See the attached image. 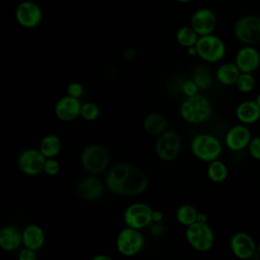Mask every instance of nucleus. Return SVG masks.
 <instances>
[{"label": "nucleus", "instance_id": "nucleus-1", "mask_svg": "<svg viewBox=\"0 0 260 260\" xmlns=\"http://www.w3.org/2000/svg\"><path fill=\"white\" fill-rule=\"evenodd\" d=\"M108 190L120 196H137L148 187L147 175L138 167L129 162L116 164L107 174Z\"/></svg>", "mask_w": 260, "mask_h": 260}, {"label": "nucleus", "instance_id": "nucleus-2", "mask_svg": "<svg viewBox=\"0 0 260 260\" xmlns=\"http://www.w3.org/2000/svg\"><path fill=\"white\" fill-rule=\"evenodd\" d=\"M212 104L203 94L186 96L180 105V115L187 123L202 124L212 115Z\"/></svg>", "mask_w": 260, "mask_h": 260}, {"label": "nucleus", "instance_id": "nucleus-3", "mask_svg": "<svg viewBox=\"0 0 260 260\" xmlns=\"http://www.w3.org/2000/svg\"><path fill=\"white\" fill-rule=\"evenodd\" d=\"M190 149L198 159L210 162L219 157L222 146L215 136L208 133H201L192 138Z\"/></svg>", "mask_w": 260, "mask_h": 260}, {"label": "nucleus", "instance_id": "nucleus-4", "mask_svg": "<svg viewBox=\"0 0 260 260\" xmlns=\"http://www.w3.org/2000/svg\"><path fill=\"white\" fill-rule=\"evenodd\" d=\"M185 238L188 244L198 252H207L214 244V233L207 222L196 221L188 225Z\"/></svg>", "mask_w": 260, "mask_h": 260}, {"label": "nucleus", "instance_id": "nucleus-5", "mask_svg": "<svg viewBox=\"0 0 260 260\" xmlns=\"http://www.w3.org/2000/svg\"><path fill=\"white\" fill-rule=\"evenodd\" d=\"M81 166L90 174L103 173L109 166L110 155L108 150L100 144L85 146L80 155Z\"/></svg>", "mask_w": 260, "mask_h": 260}, {"label": "nucleus", "instance_id": "nucleus-6", "mask_svg": "<svg viewBox=\"0 0 260 260\" xmlns=\"http://www.w3.org/2000/svg\"><path fill=\"white\" fill-rule=\"evenodd\" d=\"M195 46L197 56L208 63L219 62L225 55V45L223 41L213 34L200 36Z\"/></svg>", "mask_w": 260, "mask_h": 260}, {"label": "nucleus", "instance_id": "nucleus-7", "mask_svg": "<svg viewBox=\"0 0 260 260\" xmlns=\"http://www.w3.org/2000/svg\"><path fill=\"white\" fill-rule=\"evenodd\" d=\"M144 246V237L140 230L127 226L122 229L116 239V248L118 252L125 257L137 255Z\"/></svg>", "mask_w": 260, "mask_h": 260}, {"label": "nucleus", "instance_id": "nucleus-8", "mask_svg": "<svg viewBox=\"0 0 260 260\" xmlns=\"http://www.w3.org/2000/svg\"><path fill=\"white\" fill-rule=\"evenodd\" d=\"M237 40L245 45H253L260 42V16L247 14L240 17L234 27Z\"/></svg>", "mask_w": 260, "mask_h": 260}, {"label": "nucleus", "instance_id": "nucleus-9", "mask_svg": "<svg viewBox=\"0 0 260 260\" xmlns=\"http://www.w3.org/2000/svg\"><path fill=\"white\" fill-rule=\"evenodd\" d=\"M182 147L181 136L173 130H166L159 134L155 143V152L157 156L165 161L175 159Z\"/></svg>", "mask_w": 260, "mask_h": 260}, {"label": "nucleus", "instance_id": "nucleus-10", "mask_svg": "<svg viewBox=\"0 0 260 260\" xmlns=\"http://www.w3.org/2000/svg\"><path fill=\"white\" fill-rule=\"evenodd\" d=\"M153 209L144 202L130 204L123 213V220L127 226L142 230L152 222Z\"/></svg>", "mask_w": 260, "mask_h": 260}, {"label": "nucleus", "instance_id": "nucleus-11", "mask_svg": "<svg viewBox=\"0 0 260 260\" xmlns=\"http://www.w3.org/2000/svg\"><path fill=\"white\" fill-rule=\"evenodd\" d=\"M47 157L38 148H26L17 157L18 170L25 176L35 177L44 172Z\"/></svg>", "mask_w": 260, "mask_h": 260}, {"label": "nucleus", "instance_id": "nucleus-12", "mask_svg": "<svg viewBox=\"0 0 260 260\" xmlns=\"http://www.w3.org/2000/svg\"><path fill=\"white\" fill-rule=\"evenodd\" d=\"M14 15L18 24L25 28L37 27L43 19L42 8L30 0L19 2L15 8Z\"/></svg>", "mask_w": 260, "mask_h": 260}, {"label": "nucleus", "instance_id": "nucleus-13", "mask_svg": "<svg viewBox=\"0 0 260 260\" xmlns=\"http://www.w3.org/2000/svg\"><path fill=\"white\" fill-rule=\"evenodd\" d=\"M232 253L239 259H250L257 251V246L252 236L246 232L235 233L230 240Z\"/></svg>", "mask_w": 260, "mask_h": 260}, {"label": "nucleus", "instance_id": "nucleus-14", "mask_svg": "<svg viewBox=\"0 0 260 260\" xmlns=\"http://www.w3.org/2000/svg\"><path fill=\"white\" fill-rule=\"evenodd\" d=\"M215 13L209 8H199L191 16L190 25L200 36L213 34L216 27Z\"/></svg>", "mask_w": 260, "mask_h": 260}, {"label": "nucleus", "instance_id": "nucleus-15", "mask_svg": "<svg viewBox=\"0 0 260 260\" xmlns=\"http://www.w3.org/2000/svg\"><path fill=\"white\" fill-rule=\"evenodd\" d=\"M81 106L79 99L67 94L57 101L54 107V114L62 122H71L80 116Z\"/></svg>", "mask_w": 260, "mask_h": 260}, {"label": "nucleus", "instance_id": "nucleus-16", "mask_svg": "<svg viewBox=\"0 0 260 260\" xmlns=\"http://www.w3.org/2000/svg\"><path fill=\"white\" fill-rule=\"evenodd\" d=\"M252 139L251 132L245 124H238L232 126L224 137V142L228 148L233 151H240L248 147Z\"/></svg>", "mask_w": 260, "mask_h": 260}, {"label": "nucleus", "instance_id": "nucleus-17", "mask_svg": "<svg viewBox=\"0 0 260 260\" xmlns=\"http://www.w3.org/2000/svg\"><path fill=\"white\" fill-rule=\"evenodd\" d=\"M235 63L241 72L253 73L260 66V52L252 45H246L237 52Z\"/></svg>", "mask_w": 260, "mask_h": 260}, {"label": "nucleus", "instance_id": "nucleus-18", "mask_svg": "<svg viewBox=\"0 0 260 260\" xmlns=\"http://www.w3.org/2000/svg\"><path fill=\"white\" fill-rule=\"evenodd\" d=\"M105 191L104 183L94 176H88L81 179L77 184L78 195L87 201H93L102 197Z\"/></svg>", "mask_w": 260, "mask_h": 260}, {"label": "nucleus", "instance_id": "nucleus-19", "mask_svg": "<svg viewBox=\"0 0 260 260\" xmlns=\"http://www.w3.org/2000/svg\"><path fill=\"white\" fill-rule=\"evenodd\" d=\"M22 245V232L15 225L7 224L0 230V247L6 252H12Z\"/></svg>", "mask_w": 260, "mask_h": 260}, {"label": "nucleus", "instance_id": "nucleus-20", "mask_svg": "<svg viewBox=\"0 0 260 260\" xmlns=\"http://www.w3.org/2000/svg\"><path fill=\"white\" fill-rule=\"evenodd\" d=\"M44 230L35 223L26 225L22 231V245L35 251L40 250L45 244Z\"/></svg>", "mask_w": 260, "mask_h": 260}, {"label": "nucleus", "instance_id": "nucleus-21", "mask_svg": "<svg viewBox=\"0 0 260 260\" xmlns=\"http://www.w3.org/2000/svg\"><path fill=\"white\" fill-rule=\"evenodd\" d=\"M236 117L242 124H254L260 119V107L255 101H244L238 105Z\"/></svg>", "mask_w": 260, "mask_h": 260}, {"label": "nucleus", "instance_id": "nucleus-22", "mask_svg": "<svg viewBox=\"0 0 260 260\" xmlns=\"http://www.w3.org/2000/svg\"><path fill=\"white\" fill-rule=\"evenodd\" d=\"M240 73L241 71L235 62H225L217 67L215 77L217 81L223 85H233L236 84Z\"/></svg>", "mask_w": 260, "mask_h": 260}, {"label": "nucleus", "instance_id": "nucleus-23", "mask_svg": "<svg viewBox=\"0 0 260 260\" xmlns=\"http://www.w3.org/2000/svg\"><path fill=\"white\" fill-rule=\"evenodd\" d=\"M168 128L166 117L159 113H150L143 120V129L150 134H161Z\"/></svg>", "mask_w": 260, "mask_h": 260}, {"label": "nucleus", "instance_id": "nucleus-24", "mask_svg": "<svg viewBox=\"0 0 260 260\" xmlns=\"http://www.w3.org/2000/svg\"><path fill=\"white\" fill-rule=\"evenodd\" d=\"M61 140L56 134L45 135L39 144V149L47 158L56 157L61 151Z\"/></svg>", "mask_w": 260, "mask_h": 260}, {"label": "nucleus", "instance_id": "nucleus-25", "mask_svg": "<svg viewBox=\"0 0 260 260\" xmlns=\"http://www.w3.org/2000/svg\"><path fill=\"white\" fill-rule=\"evenodd\" d=\"M198 210L191 204H182L176 210V219L182 225L188 226L197 221Z\"/></svg>", "mask_w": 260, "mask_h": 260}, {"label": "nucleus", "instance_id": "nucleus-26", "mask_svg": "<svg viewBox=\"0 0 260 260\" xmlns=\"http://www.w3.org/2000/svg\"><path fill=\"white\" fill-rule=\"evenodd\" d=\"M207 177L213 183H221L228 177V168L225 164L218 158L211 160L207 167Z\"/></svg>", "mask_w": 260, "mask_h": 260}, {"label": "nucleus", "instance_id": "nucleus-27", "mask_svg": "<svg viewBox=\"0 0 260 260\" xmlns=\"http://www.w3.org/2000/svg\"><path fill=\"white\" fill-rule=\"evenodd\" d=\"M199 39V35L191 27V25H184L181 26L176 32V40L177 42L186 49L195 46Z\"/></svg>", "mask_w": 260, "mask_h": 260}, {"label": "nucleus", "instance_id": "nucleus-28", "mask_svg": "<svg viewBox=\"0 0 260 260\" xmlns=\"http://www.w3.org/2000/svg\"><path fill=\"white\" fill-rule=\"evenodd\" d=\"M192 79L197 84L199 89H206L208 88L212 83V76L210 71L205 67L197 68L193 74Z\"/></svg>", "mask_w": 260, "mask_h": 260}, {"label": "nucleus", "instance_id": "nucleus-29", "mask_svg": "<svg viewBox=\"0 0 260 260\" xmlns=\"http://www.w3.org/2000/svg\"><path fill=\"white\" fill-rule=\"evenodd\" d=\"M255 85H256L255 77L253 76L252 73H248V72H241L236 82L237 88L244 93L252 91Z\"/></svg>", "mask_w": 260, "mask_h": 260}, {"label": "nucleus", "instance_id": "nucleus-30", "mask_svg": "<svg viewBox=\"0 0 260 260\" xmlns=\"http://www.w3.org/2000/svg\"><path fill=\"white\" fill-rule=\"evenodd\" d=\"M100 116V108L95 103L86 102L83 103L81 106L80 117L88 122L94 121Z\"/></svg>", "mask_w": 260, "mask_h": 260}, {"label": "nucleus", "instance_id": "nucleus-31", "mask_svg": "<svg viewBox=\"0 0 260 260\" xmlns=\"http://www.w3.org/2000/svg\"><path fill=\"white\" fill-rule=\"evenodd\" d=\"M60 164L58 160L55 159V157L53 158H47L46 159V162H45V166H44V172L47 176H50V177H54L56 175L59 174L60 172Z\"/></svg>", "mask_w": 260, "mask_h": 260}, {"label": "nucleus", "instance_id": "nucleus-32", "mask_svg": "<svg viewBox=\"0 0 260 260\" xmlns=\"http://www.w3.org/2000/svg\"><path fill=\"white\" fill-rule=\"evenodd\" d=\"M181 90L186 96H193L198 93L199 87L191 78V79H186L181 83Z\"/></svg>", "mask_w": 260, "mask_h": 260}, {"label": "nucleus", "instance_id": "nucleus-33", "mask_svg": "<svg viewBox=\"0 0 260 260\" xmlns=\"http://www.w3.org/2000/svg\"><path fill=\"white\" fill-rule=\"evenodd\" d=\"M248 150L253 158L260 160V135L255 136L251 139L248 145Z\"/></svg>", "mask_w": 260, "mask_h": 260}, {"label": "nucleus", "instance_id": "nucleus-34", "mask_svg": "<svg viewBox=\"0 0 260 260\" xmlns=\"http://www.w3.org/2000/svg\"><path fill=\"white\" fill-rule=\"evenodd\" d=\"M83 85L76 81L69 83L67 86V94L73 98H81V95L83 94Z\"/></svg>", "mask_w": 260, "mask_h": 260}, {"label": "nucleus", "instance_id": "nucleus-35", "mask_svg": "<svg viewBox=\"0 0 260 260\" xmlns=\"http://www.w3.org/2000/svg\"><path fill=\"white\" fill-rule=\"evenodd\" d=\"M18 259L19 260H36L37 259V253L32 249L24 247V249H22L19 252Z\"/></svg>", "mask_w": 260, "mask_h": 260}, {"label": "nucleus", "instance_id": "nucleus-36", "mask_svg": "<svg viewBox=\"0 0 260 260\" xmlns=\"http://www.w3.org/2000/svg\"><path fill=\"white\" fill-rule=\"evenodd\" d=\"M164 219V214L159 210L152 211V222H161Z\"/></svg>", "mask_w": 260, "mask_h": 260}, {"label": "nucleus", "instance_id": "nucleus-37", "mask_svg": "<svg viewBox=\"0 0 260 260\" xmlns=\"http://www.w3.org/2000/svg\"><path fill=\"white\" fill-rule=\"evenodd\" d=\"M91 260H112V258L106 254H99L92 257Z\"/></svg>", "mask_w": 260, "mask_h": 260}, {"label": "nucleus", "instance_id": "nucleus-38", "mask_svg": "<svg viewBox=\"0 0 260 260\" xmlns=\"http://www.w3.org/2000/svg\"><path fill=\"white\" fill-rule=\"evenodd\" d=\"M187 54L189 56H197V49H196V46H191L189 48H187Z\"/></svg>", "mask_w": 260, "mask_h": 260}, {"label": "nucleus", "instance_id": "nucleus-39", "mask_svg": "<svg viewBox=\"0 0 260 260\" xmlns=\"http://www.w3.org/2000/svg\"><path fill=\"white\" fill-rule=\"evenodd\" d=\"M197 221H200V222H207V215H206V213H204V212H198Z\"/></svg>", "mask_w": 260, "mask_h": 260}, {"label": "nucleus", "instance_id": "nucleus-40", "mask_svg": "<svg viewBox=\"0 0 260 260\" xmlns=\"http://www.w3.org/2000/svg\"><path fill=\"white\" fill-rule=\"evenodd\" d=\"M255 102L258 104V106L260 107V92L257 94V96H256V99H255Z\"/></svg>", "mask_w": 260, "mask_h": 260}, {"label": "nucleus", "instance_id": "nucleus-41", "mask_svg": "<svg viewBox=\"0 0 260 260\" xmlns=\"http://www.w3.org/2000/svg\"><path fill=\"white\" fill-rule=\"evenodd\" d=\"M176 2H179V3H187V2H190L192 0H175Z\"/></svg>", "mask_w": 260, "mask_h": 260}, {"label": "nucleus", "instance_id": "nucleus-42", "mask_svg": "<svg viewBox=\"0 0 260 260\" xmlns=\"http://www.w3.org/2000/svg\"><path fill=\"white\" fill-rule=\"evenodd\" d=\"M257 252H258V254H259V256H260V243H259L258 246H257Z\"/></svg>", "mask_w": 260, "mask_h": 260}]
</instances>
